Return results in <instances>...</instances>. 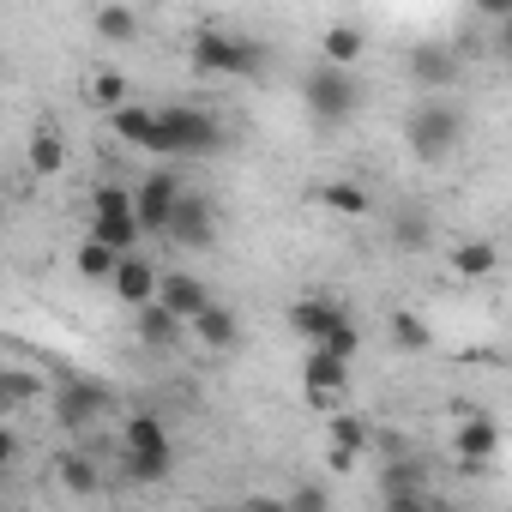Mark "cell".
I'll list each match as a JSON object with an SVG mask.
<instances>
[{"instance_id": "cell-36", "label": "cell", "mask_w": 512, "mask_h": 512, "mask_svg": "<svg viewBox=\"0 0 512 512\" xmlns=\"http://www.w3.org/2000/svg\"><path fill=\"white\" fill-rule=\"evenodd\" d=\"M500 49H506V61H512V19L500 25Z\"/></svg>"}, {"instance_id": "cell-7", "label": "cell", "mask_w": 512, "mask_h": 512, "mask_svg": "<svg viewBox=\"0 0 512 512\" xmlns=\"http://www.w3.org/2000/svg\"><path fill=\"white\" fill-rule=\"evenodd\" d=\"M109 410H115L109 386H97V380H79V374H67V380L49 392V416H55L67 434H91V428H97Z\"/></svg>"}, {"instance_id": "cell-24", "label": "cell", "mask_w": 512, "mask_h": 512, "mask_svg": "<svg viewBox=\"0 0 512 512\" xmlns=\"http://www.w3.org/2000/svg\"><path fill=\"white\" fill-rule=\"evenodd\" d=\"M386 332H392V344H398L404 356H422V350H434V326H428L416 308H398V314L386 320Z\"/></svg>"}, {"instance_id": "cell-6", "label": "cell", "mask_w": 512, "mask_h": 512, "mask_svg": "<svg viewBox=\"0 0 512 512\" xmlns=\"http://www.w3.org/2000/svg\"><path fill=\"white\" fill-rule=\"evenodd\" d=\"M163 151L169 157H211L223 151V127L211 109H193V103H169L163 109Z\"/></svg>"}, {"instance_id": "cell-9", "label": "cell", "mask_w": 512, "mask_h": 512, "mask_svg": "<svg viewBox=\"0 0 512 512\" xmlns=\"http://www.w3.org/2000/svg\"><path fill=\"white\" fill-rule=\"evenodd\" d=\"M494 452H500V422L488 410H464L458 428H452V464L464 476H482L494 464Z\"/></svg>"}, {"instance_id": "cell-26", "label": "cell", "mask_w": 512, "mask_h": 512, "mask_svg": "<svg viewBox=\"0 0 512 512\" xmlns=\"http://www.w3.org/2000/svg\"><path fill=\"white\" fill-rule=\"evenodd\" d=\"M362 49H368V37H362L356 25H332V31L320 37V61H332V67H356Z\"/></svg>"}, {"instance_id": "cell-31", "label": "cell", "mask_w": 512, "mask_h": 512, "mask_svg": "<svg viewBox=\"0 0 512 512\" xmlns=\"http://www.w3.org/2000/svg\"><path fill=\"white\" fill-rule=\"evenodd\" d=\"M326 350H338V356H350V362H356V350H362V332H356V320H350V314L338 320V332L326 338Z\"/></svg>"}, {"instance_id": "cell-29", "label": "cell", "mask_w": 512, "mask_h": 512, "mask_svg": "<svg viewBox=\"0 0 512 512\" xmlns=\"http://www.w3.org/2000/svg\"><path fill=\"white\" fill-rule=\"evenodd\" d=\"M326 446H350V452H368V446H374V428H368L362 416H344V410H332V416H326Z\"/></svg>"}, {"instance_id": "cell-8", "label": "cell", "mask_w": 512, "mask_h": 512, "mask_svg": "<svg viewBox=\"0 0 512 512\" xmlns=\"http://www.w3.org/2000/svg\"><path fill=\"white\" fill-rule=\"evenodd\" d=\"M344 392H350V356H338L326 344H308V356H302V398L332 416V410H344Z\"/></svg>"}, {"instance_id": "cell-30", "label": "cell", "mask_w": 512, "mask_h": 512, "mask_svg": "<svg viewBox=\"0 0 512 512\" xmlns=\"http://www.w3.org/2000/svg\"><path fill=\"white\" fill-rule=\"evenodd\" d=\"M25 398H37V380L25 368H7V374H0V416H19Z\"/></svg>"}, {"instance_id": "cell-1", "label": "cell", "mask_w": 512, "mask_h": 512, "mask_svg": "<svg viewBox=\"0 0 512 512\" xmlns=\"http://www.w3.org/2000/svg\"><path fill=\"white\" fill-rule=\"evenodd\" d=\"M121 464H127V476H133V482H163V476L175 470V446H169L163 416L139 410V416H127V422H121Z\"/></svg>"}, {"instance_id": "cell-13", "label": "cell", "mask_w": 512, "mask_h": 512, "mask_svg": "<svg viewBox=\"0 0 512 512\" xmlns=\"http://www.w3.org/2000/svg\"><path fill=\"white\" fill-rule=\"evenodd\" d=\"M133 332H139V344H145V350H175V344H181L193 326H187V320H181V314H175V308L157 296V302L133 308Z\"/></svg>"}, {"instance_id": "cell-3", "label": "cell", "mask_w": 512, "mask_h": 512, "mask_svg": "<svg viewBox=\"0 0 512 512\" xmlns=\"http://www.w3.org/2000/svg\"><path fill=\"white\" fill-rule=\"evenodd\" d=\"M302 103L320 127H344L356 109H362V85H356V67H332L320 61L308 79H302Z\"/></svg>"}, {"instance_id": "cell-4", "label": "cell", "mask_w": 512, "mask_h": 512, "mask_svg": "<svg viewBox=\"0 0 512 512\" xmlns=\"http://www.w3.org/2000/svg\"><path fill=\"white\" fill-rule=\"evenodd\" d=\"M91 235H103L109 247L133 253L139 235H145V223H139V193L121 187V181H103V187L91 193Z\"/></svg>"}, {"instance_id": "cell-12", "label": "cell", "mask_w": 512, "mask_h": 512, "mask_svg": "<svg viewBox=\"0 0 512 512\" xmlns=\"http://www.w3.org/2000/svg\"><path fill=\"white\" fill-rule=\"evenodd\" d=\"M109 133L133 151H151V157H169L163 151V109H145V103H121L109 115Z\"/></svg>"}, {"instance_id": "cell-19", "label": "cell", "mask_w": 512, "mask_h": 512, "mask_svg": "<svg viewBox=\"0 0 512 512\" xmlns=\"http://www.w3.org/2000/svg\"><path fill=\"white\" fill-rule=\"evenodd\" d=\"M446 266H452V278L482 284V278L500 272V247H494V241H458V247L446 253Z\"/></svg>"}, {"instance_id": "cell-14", "label": "cell", "mask_w": 512, "mask_h": 512, "mask_svg": "<svg viewBox=\"0 0 512 512\" xmlns=\"http://www.w3.org/2000/svg\"><path fill=\"white\" fill-rule=\"evenodd\" d=\"M380 500H386V512H422L434 500V488L416 464H386L380 470Z\"/></svg>"}, {"instance_id": "cell-20", "label": "cell", "mask_w": 512, "mask_h": 512, "mask_svg": "<svg viewBox=\"0 0 512 512\" xmlns=\"http://www.w3.org/2000/svg\"><path fill=\"white\" fill-rule=\"evenodd\" d=\"M193 338H199L205 350H217V356H223V350H235V344H241V314H235V308H223V302H211V308L193 320Z\"/></svg>"}, {"instance_id": "cell-2", "label": "cell", "mask_w": 512, "mask_h": 512, "mask_svg": "<svg viewBox=\"0 0 512 512\" xmlns=\"http://www.w3.org/2000/svg\"><path fill=\"white\" fill-rule=\"evenodd\" d=\"M193 73L199 79H260L266 73V49L235 37V31H199L193 37Z\"/></svg>"}, {"instance_id": "cell-11", "label": "cell", "mask_w": 512, "mask_h": 512, "mask_svg": "<svg viewBox=\"0 0 512 512\" xmlns=\"http://www.w3.org/2000/svg\"><path fill=\"white\" fill-rule=\"evenodd\" d=\"M169 241L187 247V253H205V247L217 241V211H211L205 193H181V205H175V217H169Z\"/></svg>"}, {"instance_id": "cell-16", "label": "cell", "mask_w": 512, "mask_h": 512, "mask_svg": "<svg viewBox=\"0 0 512 512\" xmlns=\"http://www.w3.org/2000/svg\"><path fill=\"white\" fill-rule=\"evenodd\" d=\"M338 320H344V308L326 302V296H302V302H290V332H296L302 344H326V338L338 332Z\"/></svg>"}, {"instance_id": "cell-34", "label": "cell", "mask_w": 512, "mask_h": 512, "mask_svg": "<svg viewBox=\"0 0 512 512\" xmlns=\"http://www.w3.org/2000/svg\"><path fill=\"white\" fill-rule=\"evenodd\" d=\"M13 464H19V428L0 422V470H13Z\"/></svg>"}, {"instance_id": "cell-35", "label": "cell", "mask_w": 512, "mask_h": 512, "mask_svg": "<svg viewBox=\"0 0 512 512\" xmlns=\"http://www.w3.org/2000/svg\"><path fill=\"white\" fill-rule=\"evenodd\" d=\"M470 7H476L482 19H494V25H506V19H512V0H470Z\"/></svg>"}, {"instance_id": "cell-17", "label": "cell", "mask_w": 512, "mask_h": 512, "mask_svg": "<svg viewBox=\"0 0 512 512\" xmlns=\"http://www.w3.org/2000/svg\"><path fill=\"white\" fill-rule=\"evenodd\" d=\"M404 67H410V79H416L422 91H440V85H452V79H458V55H452L446 43H416Z\"/></svg>"}, {"instance_id": "cell-27", "label": "cell", "mask_w": 512, "mask_h": 512, "mask_svg": "<svg viewBox=\"0 0 512 512\" xmlns=\"http://www.w3.org/2000/svg\"><path fill=\"white\" fill-rule=\"evenodd\" d=\"M91 25H97V37H103V43H133V37H139V13H133V7H121V0L97 7V19H91Z\"/></svg>"}, {"instance_id": "cell-23", "label": "cell", "mask_w": 512, "mask_h": 512, "mask_svg": "<svg viewBox=\"0 0 512 512\" xmlns=\"http://www.w3.org/2000/svg\"><path fill=\"white\" fill-rule=\"evenodd\" d=\"M25 163H31V175H61L67 169V139L55 127H37L31 145H25Z\"/></svg>"}, {"instance_id": "cell-28", "label": "cell", "mask_w": 512, "mask_h": 512, "mask_svg": "<svg viewBox=\"0 0 512 512\" xmlns=\"http://www.w3.org/2000/svg\"><path fill=\"white\" fill-rule=\"evenodd\" d=\"M85 97H91V109L115 115V109L127 103V73H115V67H97V73H91V85H85Z\"/></svg>"}, {"instance_id": "cell-18", "label": "cell", "mask_w": 512, "mask_h": 512, "mask_svg": "<svg viewBox=\"0 0 512 512\" xmlns=\"http://www.w3.org/2000/svg\"><path fill=\"white\" fill-rule=\"evenodd\" d=\"M157 296H163L187 326L211 308V290H205V278H199V272H163V290H157Z\"/></svg>"}, {"instance_id": "cell-25", "label": "cell", "mask_w": 512, "mask_h": 512, "mask_svg": "<svg viewBox=\"0 0 512 512\" xmlns=\"http://www.w3.org/2000/svg\"><path fill=\"white\" fill-rule=\"evenodd\" d=\"M55 476H61V488L79 494V500L103 494V476H97V464H91L85 452H61V458H55Z\"/></svg>"}, {"instance_id": "cell-15", "label": "cell", "mask_w": 512, "mask_h": 512, "mask_svg": "<svg viewBox=\"0 0 512 512\" xmlns=\"http://www.w3.org/2000/svg\"><path fill=\"white\" fill-rule=\"evenodd\" d=\"M109 290H115V302H121V308H145V302H157L163 272H157L151 260H139V253H121V272L109 278Z\"/></svg>"}, {"instance_id": "cell-32", "label": "cell", "mask_w": 512, "mask_h": 512, "mask_svg": "<svg viewBox=\"0 0 512 512\" xmlns=\"http://www.w3.org/2000/svg\"><path fill=\"white\" fill-rule=\"evenodd\" d=\"M284 506H290V512H320V506H326V488H320V482H302V488L284 494Z\"/></svg>"}, {"instance_id": "cell-22", "label": "cell", "mask_w": 512, "mask_h": 512, "mask_svg": "<svg viewBox=\"0 0 512 512\" xmlns=\"http://www.w3.org/2000/svg\"><path fill=\"white\" fill-rule=\"evenodd\" d=\"M314 199H320L326 211H338V217H368V211H374V199H368L362 181H320Z\"/></svg>"}, {"instance_id": "cell-33", "label": "cell", "mask_w": 512, "mask_h": 512, "mask_svg": "<svg viewBox=\"0 0 512 512\" xmlns=\"http://www.w3.org/2000/svg\"><path fill=\"white\" fill-rule=\"evenodd\" d=\"M392 235H398V247H428V223L422 217H398Z\"/></svg>"}, {"instance_id": "cell-5", "label": "cell", "mask_w": 512, "mask_h": 512, "mask_svg": "<svg viewBox=\"0 0 512 512\" xmlns=\"http://www.w3.org/2000/svg\"><path fill=\"white\" fill-rule=\"evenodd\" d=\"M458 139H464V121H458V109H446V103H422L410 121H404V145H410V157L416 163H446L452 151H458Z\"/></svg>"}, {"instance_id": "cell-10", "label": "cell", "mask_w": 512, "mask_h": 512, "mask_svg": "<svg viewBox=\"0 0 512 512\" xmlns=\"http://www.w3.org/2000/svg\"><path fill=\"white\" fill-rule=\"evenodd\" d=\"M139 223H145V235H169V217H175V205H181V175H169V169H157V175H145L139 187Z\"/></svg>"}, {"instance_id": "cell-21", "label": "cell", "mask_w": 512, "mask_h": 512, "mask_svg": "<svg viewBox=\"0 0 512 512\" xmlns=\"http://www.w3.org/2000/svg\"><path fill=\"white\" fill-rule=\"evenodd\" d=\"M73 272H79L85 284H109V278L121 272V247H109L103 235H85L79 253H73Z\"/></svg>"}]
</instances>
